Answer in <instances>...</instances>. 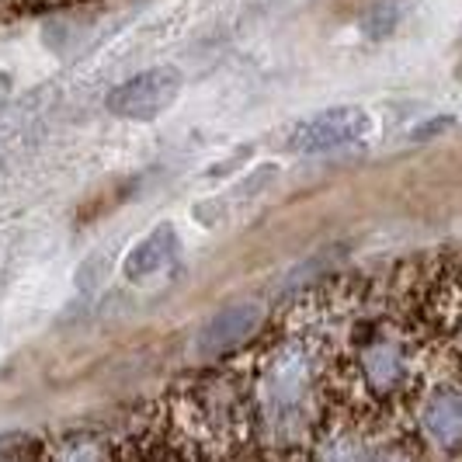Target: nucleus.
Instances as JSON below:
<instances>
[{
	"label": "nucleus",
	"instance_id": "nucleus-2",
	"mask_svg": "<svg viewBox=\"0 0 462 462\" xmlns=\"http://www.w3.org/2000/svg\"><path fill=\"white\" fill-rule=\"evenodd\" d=\"M355 375L372 396H393L414 379V355L411 345L386 327L365 334L362 347L355 351Z\"/></svg>",
	"mask_w": 462,
	"mask_h": 462
},
{
	"label": "nucleus",
	"instance_id": "nucleus-6",
	"mask_svg": "<svg viewBox=\"0 0 462 462\" xmlns=\"http://www.w3.org/2000/svg\"><path fill=\"white\" fill-rule=\"evenodd\" d=\"M264 320L261 306L257 302H236V306H226L219 310L216 317H208L199 337H195V347L202 355H226L233 347L247 345L257 334V327Z\"/></svg>",
	"mask_w": 462,
	"mask_h": 462
},
{
	"label": "nucleus",
	"instance_id": "nucleus-8",
	"mask_svg": "<svg viewBox=\"0 0 462 462\" xmlns=\"http://www.w3.org/2000/svg\"><path fill=\"white\" fill-rule=\"evenodd\" d=\"M313 462H372V448L351 431H334L330 439L320 441Z\"/></svg>",
	"mask_w": 462,
	"mask_h": 462
},
{
	"label": "nucleus",
	"instance_id": "nucleus-4",
	"mask_svg": "<svg viewBox=\"0 0 462 462\" xmlns=\"http://www.w3.org/2000/svg\"><path fill=\"white\" fill-rule=\"evenodd\" d=\"M372 133V116L365 108L341 105V108H327L320 116H310L292 125L289 133V150L292 153H327V150H341L347 143H358Z\"/></svg>",
	"mask_w": 462,
	"mask_h": 462
},
{
	"label": "nucleus",
	"instance_id": "nucleus-7",
	"mask_svg": "<svg viewBox=\"0 0 462 462\" xmlns=\"http://www.w3.org/2000/svg\"><path fill=\"white\" fill-rule=\"evenodd\" d=\"M178 251H181L178 230H174L171 223H163V226H157L150 236H143L136 247L129 251L125 264H122V272H125L129 282H146L150 275L163 272L167 264H174Z\"/></svg>",
	"mask_w": 462,
	"mask_h": 462
},
{
	"label": "nucleus",
	"instance_id": "nucleus-11",
	"mask_svg": "<svg viewBox=\"0 0 462 462\" xmlns=\"http://www.w3.org/2000/svg\"><path fill=\"white\" fill-rule=\"evenodd\" d=\"M456 122H452V116H439L435 122H428V125H420V129H414V139L417 143H428V139H435L441 136L445 129H452Z\"/></svg>",
	"mask_w": 462,
	"mask_h": 462
},
{
	"label": "nucleus",
	"instance_id": "nucleus-3",
	"mask_svg": "<svg viewBox=\"0 0 462 462\" xmlns=\"http://www.w3.org/2000/svg\"><path fill=\"white\" fill-rule=\"evenodd\" d=\"M178 94H181V73L174 67H153L112 88L105 97V108L125 122H153L178 101Z\"/></svg>",
	"mask_w": 462,
	"mask_h": 462
},
{
	"label": "nucleus",
	"instance_id": "nucleus-5",
	"mask_svg": "<svg viewBox=\"0 0 462 462\" xmlns=\"http://www.w3.org/2000/svg\"><path fill=\"white\" fill-rule=\"evenodd\" d=\"M417 428H420V439L445 456L462 452V386L441 383L420 396Z\"/></svg>",
	"mask_w": 462,
	"mask_h": 462
},
{
	"label": "nucleus",
	"instance_id": "nucleus-1",
	"mask_svg": "<svg viewBox=\"0 0 462 462\" xmlns=\"http://www.w3.org/2000/svg\"><path fill=\"white\" fill-rule=\"evenodd\" d=\"M317 396V358L306 341H285L272 347L257 372L254 407L261 414V428L272 439H285L302 428L310 403Z\"/></svg>",
	"mask_w": 462,
	"mask_h": 462
},
{
	"label": "nucleus",
	"instance_id": "nucleus-10",
	"mask_svg": "<svg viewBox=\"0 0 462 462\" xmlns=\"http://www.w3.org/2000/svg\"><path fill=\"white\" fill-rule=\"evenodd\" d=\"M372 462H417L414 448L403 441H390L383 448H372Z\"/></svg>",
	"mask_w": 462,
	"mask_h": 462
},
{
	"label": "nucleus",
	"instance_id": "nucleus-9",
	"mask_svg": "<svg viewBox=\"0 0 462 462\" xmlns=\"http://www.w3.org/2000/svg\"><path fill=\"white\" fill-rule=\"evenodd\" d=\"M403 18V0H379L365 14V32L369 39H386Z\"/></svg>",
	"mask_w": 462,
	"mask_h": 462
}]
</instances>
